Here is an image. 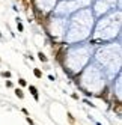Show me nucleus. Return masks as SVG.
Returning <instances> with one entry per match:
<instances>
[{"label": "nucleus", "mask_w": 122, "mask_h": 125, "mask_svg": "<svg viewBox=\"0 0 122 125\" xmlns=\"http://www.w3.org/2000/svg\"><path fill=\"white\" fill-rule=\"evenodd\" d=\"M29 91H30V94L33 95V98H35V100H36V101H39V95H38V89H36V87H35L33 84H29Z\"/></svg>", "instance_id": "1"}, {"label": "nucleus", "mask_w": 122, "mask_h": 125, "mask_svg": "<svg viewBox=\"0 0 122 125\" xmlns=\"http://www.w3.org/2000/svg\"><path fill=\"white\" fill-rule=\"evenodd\" d=\"M33 74H35V77H36V78H42V71L39 68H35L33 69Z\"/></svg>", "instance_id": "2"}, {"label": "nucleus", "mask_w": 122, "mask_h": 125, "mask_svg": "<svg viewBox=\"0 0 122 125\" xmlns=\"http://www.w3.org/2000/svg\"><path fill=\"white\" fill-rule=\"evenodd\" d=\"M113 110H116V113L121 116V113H122V112H121V103H119V101H116V104L113 105Z\"/></svg>", "instance_id": "3"}, {"label": "nucleus", "mask_w": 122, "mask_h": 125, "mask_svg": "<svg viewBox=\"0 0 122 125\" xmlns=\"http://www.w3.org/2000/svg\"><path fill=\"white\" fill-rule=\"evenodd\" d=\"M15 95L18 96L20 100H23V98H24V92L21 91V89H15Z\"/></svg>", "instance_id": "4"}, {"label": "nucleus", "mask_w": 122, "mask_h": 125, "mask_svg": "<svg viewBox=\"0 0 122 125\" xmlns=\"http://www.w3.org/2000/svg\"><path fill=\"white\" fill-rule=\"evenodd\" d=\"M38 59H39L41 62H47V57L42 54V53H38Z\"/></svg>", "instance_id": "5"}, {"label": "nucleus", "mask_w": 122, "mask_h": 125, "mask_svg": "<svg viewBox=\"0 0 122 125\" xmlns=\"http://www.w3.org/2000/svg\"><path fill=\"white\" fill-rule=\"evenodd\" d=\"M107 94H109V89H104V92L100 94V98H104V100H106V98H107Z\"/></svg>", "instance_id": "6"}, {"label": "nucleus", "mask_w": 122, "mask_h": 125, "mask_svg": "<svg viewBox=\"0 0 122 125\" xmlns=\"http://www.w3.org/2000/svg\"><path fill=\"white\" fill-rule=\"evenodd\" d=\"M2 77L9 78V77H11V73H9V71H3V73H2Z\"/></svg>", "instance_id": "7"}, {"label": "nucleus", "mask_w": 122, "mask_h": 125, "mask_svg": "<svg viewBox=\"0 0 122 125\" xmlns=\"http://www.w3.org/2000/svg\"><path fill=\"white\" fill-rule=\"evenodd\" d=\"M17 27H18L20 32H23V24H21V23H17Z\"/></svg>", "instance_id": "8"}, {"label": "nucleus", "mask_w": 122, "mask_h": 125, "mask_svg": "<svg viewBox=\"0 0 122 125\" xmlns=\"http://www.w3.org/2000/svg\"><path fill=\"white\" fill-rule=\"evenodd\" d=\"M20 84H21V86H26L27 83H26V80H24V78H20Z\"/></svg>", "instance_id": "9"}, {"label": "nucleus", "mask_w": 122, "mask_h": 125, "mask_svg": "<svg viewBox=\"0 0 122 125\" xmlns=\"http://www.w3.org/2000/svg\"><path fill=\"white\" fill-rule=\"evenodd\" d=\"M26 121H27V122H29V124H30V125H33V121H32V119H30V118H29V116H27V118H26Z\"/></svg>", "instance_id": "10"}, {"label": "nucleus", "mask_w": 122, "mask_h": 125, "mask_svg": "<svg viewBox=\"0 0 122 125\" xmlns=\"http://www.w3.org/2000/svg\"><path fill=\"white\" fill-rule=\"evenodd\" d=\"M68 119H69V121H71V122H74V118H72V116H71V115H69V113H68Z\"/></svg>", "instance_id": "11"}, {"label": "nucleus", "mask_w": 122, "mask_h": 125, "mask_svg": "<svg viewBox=\"0 0 122 125\" xmlns=\"http://www.w3.org/2000/svg\"><path fill=\"white\" fill-rule=\"evenodd\" d=\"M21 112H23L24 115H27V116H29V112H27V110H26V109H21Z\"/></svg>", "instance_id": "12"}]
</instances>
